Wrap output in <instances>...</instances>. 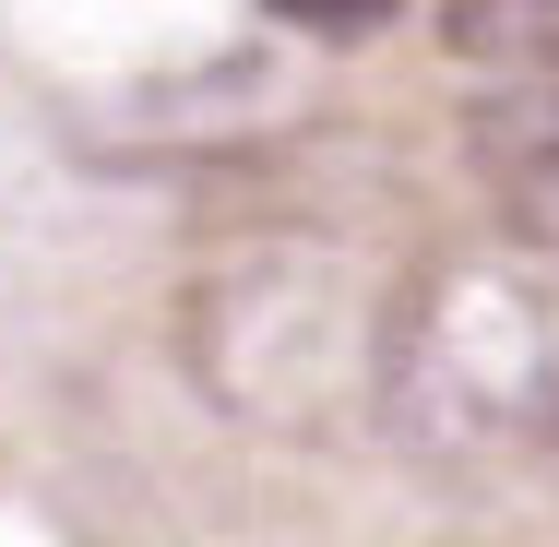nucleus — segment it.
<instances>
[{"label":"nucleus","mask_w":559,"mask_h":547,"mask_svg":"<svg viewBox=\"0 0 559 547\" xmlns=\"http://www.w3.org/2000/svg\"><path fill=\"white\" fill-rule=\"evenodd\" d=\"M381 429L405 464H512L559 452V250H441L393 286L381 369H369Z\"/></svg>","instance_id":"f257e3e1"},{"label":"nucleus","mask_w":559,"mask_h":547,"mask_svg":"<svg viewBox=\"0 0 559 547\" xmlns=\"http://www.w3.org/2000/svg\"><path fill=\"white\" fill-rule=\"evenodd\" d=\"M381 310L393 298H357L322 238H262V250H226L215 274L191 286L179 345H191V381L215 393L226 417L310 429L345 381L381 369Z\"/></svg>","instance_id":"f03ea898"},{"label":"nucleus","mask_w":559,"mask_h":547,"mask_svg":"<svg viewBox=\"0 0 559 547\" xmlns=\"http://www.w3.org/2000/svg\"><path fill=\"white\" fill-rule=\"evenodd\" d=\"M464 143H476V179L512 215V238L559 250V72H500V96H476Z\"/></svg>","instance_id":"7ed1b4c3"},{"label":"nucleus","mask_w":559,"mask_h":547,"mask_svg":"<svg viewBox=\"0 0 559 547\" xmlns=\"http://www.w3.org/2000/svg\"><path fill=\"white\" fill-rule=\"evenodd\" d=\"M441 48L464 72H559V0H441Z\"/></svg>","instance_id":"20e7f679"},{"label":"nucleus","mask_w":559,"mask_h":547,"mask_svg":"<svg viewBox=\"0 0 559 547\" xmlns=\"http://www.w3.org/2000/svg\"><path fill=\"white\" fill-rule=\"evenodd\" d=\"M274 24H298V36H369L381 12H405V0H262Z\"/></svg>","instance_id":"39448f33"}]
</instances>
